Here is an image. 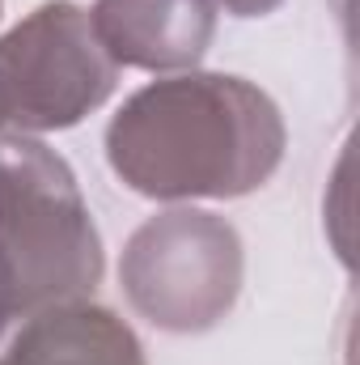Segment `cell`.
Returning <instances> with one entry per match:
<instances>
[{
  "mask_svg": "<svg viewBox=\"0 0 360 365\" xmlns=\"http://www.w3.org/2000/svg\"><path fill=\"white\" fill-rule=\"evenodd\" d=\"M280 106L242 77L179 73L136 90L106 128L110 170L149 200H238L275 175Z\"/></svg>",
  "mask_w": 360,
  "mask_h": 365,
  "instance_id": "1",
  "label": "cell"
},
{
  "mask_svg": "<svg viewBox=\"0 0 360 365\" xmlns=\"http://www.w3.org/2000/svg\"><path fill=\"white\" fill-rule=\"evenodd\" d=\"M0 272L17 319L85 302L106 259L68 162L26 132H0Z\"/></svg>",
  "mask_w": 360,
  "mask_h": 365,
  "instance_id": "2",
  "label": "cell"
},
{
  "mask_svg": "<svg viewBox=\"0 0 360 365\" xmlns=\"http://www.w3.org/2000/svg\"><path fill=\"white\" fill-rule=\"evenodd\" d=\"M119 280L136 314L153 327L208 331L233 310L242 289L238 230L199 208L149 217L127 238Z\"/></svg>",
  "mask_w": 360,
  "mask_h": 365,
  "instance_id": "3",
  "label": "cell"
},
{
  "mask_svg": "<svg viewBox=\"0 0 360 365\" xmlns=\"http://www.w3.org/2000/svg\"><path fill=\"white\" fill-rule=\"evenodd\" d=\"M119 81L90 13L73 0H47L0 38V106L21 132H64L97 110Z\"/></svg>",
  "mask_w": 360,
  "mask_h": 365,
  "instance_id": "4",
  "label": "cell"
},
{
  "mask_svg": "<svg viewBox=\"0 0 360 365\" xmlns=\"http://www.w3.org/2000/svg\"><path fill=\"white\" fill-rule=\"evenodd\" d=\"M90 26L123 68H195L216 34V0H97Z\"/></svg>",
  "mask_w": 360,
  "mask_h": 365,
  "instance_id": "5",
  "label": "cell"
},
{
  "mask_svg": "<svg viewBox=\"0 0 360 365\" xmlns=\"http://www.w3.org/2000/svg\"><path fill=\"white\" fill-rule=\"evenodd\" d=\"M0 365H149L136 331L106 306L60 302L30 310L0 336Z\"/></svg>",
  "mask_w": 360,
  "mask_h": 365,
  "instance_id": "6",
  "label": "cell"
},
{
  "mask_svg": "<svg viewBox=\"0 0 360 365\" xmlns=\"http://www.w3.org/2000/svg\"><path fill=\"white\" fill-rule=\"evenodd\" d=\"M216 4H225V13L233 17H263L271 9H280L284 0H216Z\"/></svg>",
  "mask_w": 360,
  "mask_h": 365,
  "instance_id": "7",
  "label": "cell"
},
{
  "mask_svg": "<svg viewBox=\"0 0 360 365\" xmlns=\"http://www.w3.org/2000/svg\"><path fill=\"white\" fill-rule=\"evenodd\" d=\"M13 319H17V310H13V297H9V280H4V272H0V336L9 331Z\"/></svg>",
  "mask_w": 360,
  "mask_h": 365,
  "instance_id": "8",
  "label": "cell"
},
{
  "mask_svg": "<svg viewBox=\"0 0 360 365\" xmlns=\"http://www.w3.org/2000/svg\"><path fill=\"white\" fill-rule=\"evenodd\" d=\"M0 128H4V106H0Z\"/></svg>",
  "mask_w": 360,
  "mask_h": 365,
  "instance_id": "9",
  "label": "cell"
},
{
  "mask_svg": "<svg viewBox=\"0 0 360 365\" xmlns=\"http://www.w3.org/2000/svg\"><path fill=\"white\" fill-rule=\"evenodd\" d=\"M0 9H4V0H0Z\"/></svg>",
  "mask_w": 360,
  "mask_h": 365,
  "instance_id": "10",
  "label": "cell"
}]
</instances>
